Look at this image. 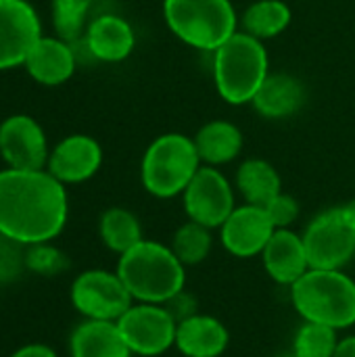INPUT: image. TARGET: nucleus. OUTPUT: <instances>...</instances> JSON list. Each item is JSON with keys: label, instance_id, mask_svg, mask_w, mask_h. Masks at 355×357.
I'll list each match as a JSON object with an SVG mask.
<instances>
[{"label": "nucleus", "instance_id": "obj_1", "mask_svg": "<svg viewBox=\"0 0 355 357\" xmlns=\"http://www.w3.org/2000/svg\"><path fill=\"white\" fill-rule=\"evenodd\" d=\"M69 215L65 184L48 169L0 172V234L38 245L56 238Z\"/></svg>", "mask_w": 355, "mask_h": 357}, {"label": "nucleus", "instance_id": "obj_2", "mask_svg": "<svg viewBox=\"0 0 355 357\" xmlns=\"http://www.w3.org/2000/svg\"><path fill=\"white\" fill-rule=\"evenodd\" d=\"M115 272L138 303L165 305L182 293L186 284V268L174 255L169 245L146 238L119 255Z\"/></svg>", "mask_w": 355, "mask_h": 357}, {"label": "nucleus", "instance_id": "obj_3", "mask_svg": "<svg viewBox=\"0 0 355 357\" xmlns=\"http://www.w3.org/2000/svg\"><path fill=\"white\" fill-rule=\"evenodd\" d=\"M268 75L270 56L266 44L243 29L213 50L216 90L228 105H249Z\"/></svg>", "mask_w": 355, "mask_h": 357}, {"label": "nucleus", "instance_id": "obj_4", "mask_svg": "<svg viewBox=\"0 0 355 357\" xmlns=\"http://www.w3.org/2000/svg\"><path fill=\"white\" fill-rule=\"evenodd\" d=\"M291 301L303 322L335 331L355 324V280L343 270L310 268L291 287Z\"/></svg>", "mask_w": 355, "mask_h": 357}, {"label": "nucleus", "instance_id": "obj_5", "mask_svg": "<svg viewBox=\"0 0 355 357\" xmlns=\"http://www.w3.org/2000/svg\"><path fill=\"white\" fill-rule=\"evenodd\" d=\"M201 165L195 140L180 132H167L146 146L140 163V180L151 197L174 199L182 197Z\"/></svg>", "mask_w": 355, "mask_h": 357}, {"label": "nucleus", "instance_id": "obj_6", "mask_svg": "<svg viewBox=\"0 0 355 357\" xmlns=\"http://www.w3.org/2000/svg\"><path fill=\"white\" fill-rule=\"evenodd\" d=\"M163 19L180 42L197 50L213 52L239 31L232 0H163Z\"/></svg>", "mask_w": 355, "mask_h": 357}, {"label": "nucleus", "instance_id": "obj_7", "mask_svg": "<svg viewBox=\"0 0 355 357\" xmlns=\"http://www.w3.org/2000/svg\"><path fill=\"white\" fill-rule=\"evenodd\" d=\"M301 236L312 268L343 270L355 257V201L318 213Z\"/></svg>", "mask_w": 355, "mask_h": 357}, {"label": "nucleus", "instance_id": "obj_8", "mask_svg": "<svg viewBox=\"0 0 355 357\" xmlns=\"http://www.w3.org/2000/svg\"><path fill=\"white\" fill-rule=\"evenodd\" d=\"M71 303L86 320L117 322L134 299L117 272L88 270L71 284Z\"/></svg>", "mask_w": 355, "mask_h": 357}, {"label": "nucleus", "instance_id": "obj_9", "mask_svg": "<svg viewBox=\"0 0 355 357\" xmlns=\"http://www.w3.org/2000/svg\"><path fill=\"white\" fill-rule=\"evenodd\" d=\"M117 326L132 356H163L176 345L178 322L165 305L134 301V305L117 320Z\"/></svg>", "mask_w": 355, "mask_h": 357}, {"label": "nucleus", "instance_id": "obj_10", "mask_svg": "<svg viewBox=\"0 0 355 357\" xmlns=\"http://www.w3.org/2000/svg\"><path fill=\"white\" fill-rule=\"evenodd\" d=\"M182 203L188 220L216 230L222 228V224L234 211L236 195L234 186L220 172V167L201 165L182 192Z\"/></svg>", "mask_w": 355, "mask_h": 357}, {"label": "nucleus", "instance_id": "obj_11", "mask_svg": "<svg viewBox=\"0 0 355 357\" xmlns=\"http://www.w3.org/2000/svg\"><path fill=\"white\" fill-rule=\"evenodd\" d=\"M40 36V17L27 0H0V71L23 65Z\"/></svg>", "mask_w": 355, "mask_h": 357}, {"label": "nucleus", "instance_id": "obj_12", "mask_svg": "<svg viewBox=\"0 0 355 357\" xmlns=\"http://www.w3.org/2000/svg\"><path fill=\"white\" fill-rule=\"evenodd\" d=\"M0 155L13 169H44L48 140L42 126L29 115H10L0 123Z\"/></svg>", "mask_w": 355, "mask_h": 357}, {"label": "nucleus", "instance_id": "obj_13", "mask_svg": "<svg viewBox=\"0 0 355 357\" xmlns=\"http://www.w3.org/2000/svg\"><path fill=\"white\" fill-rule=\"evenodd\" d=\"M276 232L266 207L259 205H236L234 211L220 228V238L224 249L241 259L262 255L268 241Z\"/></svg>", "mask_w": 355, "mask_h": 357}, {"label": "nucleus", "instance_id": "obj_14", "mask_svg": "<svg viewBox=\"0 0 355 357\" xmlns=\"http://www.w3.org/2000/svg\"><path fill=\"white\" fill-rule=\"evenodd\" d=\"M103 165V149L88 134H69L48 155L46 169L65 186L90 180Z\"/></svg>", "mask_w": 355, "mask_h": 357}, {"label": "nucleus", "instance_id": "obj_15", "mask_svg": "<svg viewBox=\"0 0 355 357\" xmlns=\"http://www.w3.org/2000/svg\"><path fill=\"white\" fill-rule=\"evenodd\" d=\"M262 264L266 274L282 287H293L312 268L303 236L291 228H276L262 251Z\"/></svg>", "mask_w": 355, "mask_h": 357}, {"label": "nucleus", "instance_id": "obj_16", "mask_svg": "<svg viewBox=\"0 0 355 357\" xmlns=\"http://www.w3.org/2000/svg\"><path fill=\"white\" fill-rule=\"evenodd\" d=\"M23 67L42 86L65 84L77 67L75 52L69 42L56 36H40V40L29 50Z\"/></svg>", "mask_w": 355, "mask_h": 357}, {"label": "nucleus", "instance_id": "obj_17", "mask_svg": "<svg viewBox=\"0 0 355 357\" xmlns=\"http://www.w3.org/2000/svg\"><path fill=\"white\" fill-rule=\"evenodd\" d=\"M88 52L103 61V63H121L126 61L134 46H136V33L132 25L113 13H105L88 23V29L84 33Z\"/></svg>", "mask_w": 355, "mask_h": 357}, {"label": "nucleus", "instance_id": "obj_18", "mask_svg": "<svg viewBox=\"0 0 355 357\" xmlns=\"http://www.w3.org/2000/svg\"><path fill=\"white\" fill-rule=\"evenodd\" d=\"M230 343L222 320L209 314H195L176 326V349L184 357H220Z\"/></svg>", "mask_w": 355, "mask_h": 357}, {"label": "nucleus", "instance_id": "obj_19", "mask_svg": "<svg viewBox=\"0 0 355 357\" xmlns=\"http://www.w3.org/2000/svg\"><path fill=\"white\" fill-rule=\"evenodd\" d=\"M305 86L291 73H270L251 105L264 119H289L305 105Z\"/></svg>", "mask_w": 355, "mask_h": 357}, {"label": "nucleus", "instance_id": "obj_20", "mask_svg": "<svg viewBox=\"0 0 355 357\" xmlns=\"http://www.w3.org/2000/svg\"><path fill=\"white\" fill-rule=\"evenodd\" d=\"M71 357H132L117 322L86 320L69 339Z\"/></svg>", "mask_w": 355, "mask_h": 357}, {"label": "nucleus", "instance_id": "obj_21", "mask_svg": "<svg viewBox=\"0 0 355 357\" xmlns=\"http://www.w3.org/2000/svg\"><path fill=\"white\" fill-rule=\"evenodd\" d=\"M195 146L203 165L220 167L232 163L243 151V132L236 123L226 119L207 121L195 134Z\"/></svg>", "mask_w": 355, "mask_h": 357}, {"label": "nucleus", "instance_id": "obj_22", "mask_svg": "<svg viewBox=\"0 0 355 357\" xmlns=\"http://www.w3.org/2000/svg\"><path fill=\"white\" fill-rule=\"evenodd\" d=\"M239 195L249 205L266 207L276 195L282 192V180L276 167L266 159H247L239 165L234 178Z\"/></svg>", "mask_w": 355, "mask_h": 357}, {"label": "nucleus", "instance_id": "obj_23", "mask_svg": "<svg viewBox=\"0 0 355 357\" xmlns=\"http://www.w3.org/2000/svg\"><path fill=\"white\" fill-rule=\"evenodd\" d=\"M291 6L282 0H255L239 19V25L249 36L266 42L278 38L291 25Z\"/></svg>", "mask_w": 355, "mask_h": 357}, {"label": "nucleus", "instance_id": "obj_24", "mask_svg": "<svg viewBox=\"0 0 355 357\" xmlns=\"http://www.w3.org/2000/svg\"><path fill=\"white\" fill-rule=\"evenodd\" d=\"M98 232H100V241L105 243V247L117 255L128 253L132 247L144 241L140 220L130 209H123V207L107 209L100 215Z\"/></svg>", "mask_w": 355, "mask_h": 357}, {"label": "nucleus", "instance_id": "obj_25", "mask_svg": "<svg viewBox=\"0 0 355 357\" xmlns=\"http://www.w3.org/2000/svg\"><path fill=\"white\" fill-rule=\"evenodd\" d=\"M211 247H213L211 228H207L203 224H197L192 220L182 224L174 232V238L169 243V249L174 251V255L180 259V264L184 268L203 264L209 257Z\"/></svg>", "mask_w": 355, "mask_h": 357}, {"label": "nucleus", "instance_id": "obj_26", "mask_svg": "<svg viewBox=\"0 0 355 357\" xmlns=\"http://www.w3.org/2000/svg\"><path fill=\"white\" fill-rule=\"evenodd\" d=\"M337 331L316 322H303L293 339L295 357H335L337 351Z\"/></svg>", "mask_w": 355, "mask_h": 357}, {"label": "nucleus", "instance_id": "obj_27", "mask_svg": "<svg viewBox=\"0 0 355 357\" xmlns=\"http://www.w3.org/2000/svg\"><path fill=\"white\" fill-rule=\"evenodd\" d=\"M88 0H52L50 17L56 38L65 42H75L82 38L88 29L86 17H88Z\"/></svg>", "mask_w": 355, "mask_h": 357}, {"label": "nucleus", "instance_id": "obj_28", "mask_svg": "<svg viewBox=\"0 0 355 357\" xmlns=\"http://www.w3.org/2000/svg\"><path fill=\"white\" fill-rule=\"evenodd\" d=\"M25 266L29 272H36L40 276H56L69 268V259L63 251H59L50 243H38V245H27Z\"/></svg>", "mask_w": 355, "mask_h": 357}, {"label": "nucleus", "instance_id": "obj_29", "mask_svg": "<svg viewBox=\"0 0 355 357\" xmlns=\"http://www.w3.org/2000/svg\"><path fill=\"white\" fill-rule=\"evenodd\" d=\"M25 253L27 245L0 234V282H8L21 276V272L27 268Z\"/></svg>", "mask_w": 355, "mask_h": 357}, {"label": "nucleus", "instance_id": "obj_30", "mask_svg": "<svg viewBox=\"0 0 355 357\" xmlns=\"http://www.w3.org/2000/svg\"><path fill=\"white\" fill-rule=\"evenodd\" d=\"M266 211H268V215H270V220H272V224L276 228H289L291 224L297 222L301 207H299V203H297V199L293 195L280 192L266 205Z\"/></svg>", "mask_w": 355, "mask_h": 357}, {"label": "nucleus", "instance_id": "obj_31", "mask_svg": "<svg viewBox=\"0 0 355 357\" xmlns=\"http://www.w3.org/2000/svg\"><path fill=\"white\" fill-rule=\"evenodd\" d=\"M165 307L169 310V314L174 316L176 322H182V320H186V318L199 314V312H197V301H195V297H190L186 291H182V293H178L174 299H169V301L165 303Z\"/></svg>", "mask_w": 355, "mask_h": 357}, {"label": "nucleus", "instance_id": "obj_32", "mask_svg": "<svg viewBox=\"0 0 355 357\" xmlns=\"http://www.w3.org/2000/svg\"><path fill=\"white\" fill-rule=\"evenodd\" d=\"M10 357H56V354L44 343H29V345L17 349Z\"/></svg>", "mask_w": 355, "mask_h": 357}, {"label": "nucleus", "instance_id": "obj_33", "mask_svg": "<svg viewBox=\"0 0 355 357\" xmlns=\"http://www.w3.org/2000/svg\"><path fill=\"white\" fill-rule=\"evenodd\" d=\"M335 357H355V335L345 337V339H339Z\"/></svg>", "mask_w": 355, "mask_h": 357}, {"label": "nucleus", "instance_id": "obj_34", "mask_svg": "<svg viewBox=\"0 0 355 357\" xmlns=\"http://www.w3.org/2000/svg\"><path fill=\"white\" fill-rule=\"evenodd\" d=\"M278 357H295V356H293V351H291V354H282V356H278Z\"/></svg>", "mask_w": 355, "mask_h": 357}]
</instances>
